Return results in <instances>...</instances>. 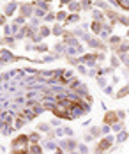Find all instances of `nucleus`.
Listing matches in <instances>:
<instances>
[{"mask_svg":"<svg viewBox=\"0 0 129 154\" xmlns=\"http://www.w3.org/2000/svg\"><path fill=\"white\" fill-rule=\"evenodd\" d=\"M106 120H108V122H113V120H117V115H115V113H108Z\"/></svg>","mask_w":129,"mask_h":154,"instance_id":"f257e3e1","label":"nucleus"}]
</instances>
